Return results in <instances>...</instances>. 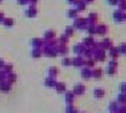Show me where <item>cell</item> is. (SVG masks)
I'll return each instance as SVG.
<instances>
[{
	"label": "cell",
	"mask_w": 126,
	"mask_h": 113,
	"mask_svg": "<svg viewBox=\"0 0 126 113\" xmlns=\"http://www.w3.org/2000/svg\"><path fill=\"white\" fill-rule=\"evenodd\" d=\"M67 43H68V36L66 34L61 35V36L59 37V39H58V44H64V45H66Z\"/></svg>",
	"instance_id": "cell-24"
},
{
	"label": "cell",
	"mask_w": 126,
	"mask_h": 113,
	"mask_svg": "<svg viewBox=\"0 0 126 113\" xmlns=\"http://www.w3.org/2000/svg\"><path fill=\"white\" fill-rule=\"evenodd\" d=\"M37 9H36V6L35 5H31L29 9H27L25 11V15L27 17H30V18H34V17H36L37 16Z\"/></svg>",
	"instance_id": "cell-8"
},
{
	"label": "cell",
	"mask_w": 126,
	"mask_h": 113,
	"mask_svg": "<svg viewBox=\"0 0 126 113\" xmlns=\"http://www.w3.org/2000/svg\"><path fill=\"white\" fill-rule=\"evenodd\" d=\"M120 49L119 47H115V46H112V47L109 48V56L112 58V59H117L118 57H119L120 54Z\"/></svg>",
	"instance_id": "cell-15"
},
{
	"label": "cell",
	"mask_w": 126,
	"mask_h": 113,
	"mask_svg": "<svg viewBox=\"0 0 126 113\" xmlns=\"http://www.w3.org/2000/svg\"><path fill=\"white\" fill-rule=\"evenodd\" d=\"M83 45L85 46V47H90L94 43V39L92 37V36H89V37H86L83 39Z\"/></svg>",
	"instance_id": "cell-19"
},
{
	"label": "cell",
	"mask_w": 126,
	"mask_h": 113,
	"mask_svg": "<svg viewBox=\"0 0 126 113\" xmlns=\"http://www.w3.org/2000/svg\"><path fill=\"white\" fill-rule=\"evenodd\" d=\"M74 100H75V93L73 91L66 92V94H65V100H66V103H67L68 105H73Z\"/></svg>",
	"instance_id": "cell-17"
},
{
	"label": "cell",
	"mask_w": 126,
	"mask_h": 113,
	"mask_svg": "<svg viewBox=\"0 0 126 113\" xmlns=\"http://www.w3.org/2000/svg\"><path fill=\"white\" fill-rule=\"evenodd\" d=\"M68 1V3H70V4H75L76 5V3L79 1V0H67Z\"/></svg>",
	"instance_id": "cell-50"
},
{
	"label": "cell",
	"mask_w": 126,
	"mask_h": 113,
	"mask_svg": "<svg viewBox=\"0 0 126 113\" xmlns=\"http://www.w3.org/2000/svg\"><path fill=\"white\" fill-rule=\"evenodd\" d=\"M94 59L96 61L99 62H103L106 59V53H105V49L103 48H98L94 50Z\"/></svg>",
	"instance_id": "cell-2"
},
{
	"label": "cell",
	"mask_w": 126,
	"mask_h": 113,
	"mask_svg": "<svg viewBox=\"0 0 126 113\" xmlns=\"http://www.w3.org/2000/svg\"><path fill=\"white\" fill-rule=\"evenodd\" d=\"M6 79L12 84V83H14V82L17 81V75H15V73H13V72H10V73L6 75Z\"/></svg>",
	"instance_id": "cell-30"
},
{
	"label": "cell",
	"mask_w": 126,
	"mask_h": 113,
	"mask_svg": "<svg viewBox=\"0 0 126 113\" xmlns=\"http://www.w3.org/2000/svg\"><path fill=\"white\" fill-rule=\"evenodd\" d=\"M62 65L63 66H69V65H72V59H70V58H63Z\"/></svg>",
	"instance_id": "cell-40"
},
{
	"label": "cell",
	"mask_w": 126,
	"mask_h": 113,
	"mask_svg": "<svg viewBox=\"0 0 126 113\" xmlns=\"http://www.w3.org/2000/svg\"><path fill=\"white\" fill-rule=\"evenodd\" d=\"M87 20H88L89 24H94V23L98 21V14H97V13H90V14L88 15Z\"/></svg>",
	"instance_id": "cell-22"
},
{
	"label": "cell",
	"mask_w": 126,
	"mask_h": 113,
	"mask_svg": "<svg viewBox=\"0 0 126 113\" xmlns=\"http://www.w3.org/2000/svg\"><path fill=\"white\" fill-rule=\"evenodd\" d=\"M67 16L69 18H77V16H78V10L77 9H70V10H68Z\"/></svg>",
	"instance_id": "cell-34"
},
{
	"label": "cell",
	"mask_w": 126,
	"mask_h": 113,
	"mask_svg": "<svg viewBox=\"0 0 126 113\" xmlns=\"http://www.w3.org/2000/svg\"><path fill=\"white\" fill-rule=\"evenodd\" d=\"M101 44H102V48L103 49H109L110 47H112V41H111V39H109V38L103 39Z\"/></svg>",
	"instance_id": "cell-14"
},
{
	"label": "cell",
	"mask_w": 126,
	"mask_h": 113,
	"mask_svg": "<svg viewBox=\"0 0 126 113\" xmlns=\"http://www.w3.org/2000/svg\"><path fill=\"white\" fill-rule=\"evenodd\" d=\"M124 1H126V0H118V3L119 2H124Z\"/></svg>",
	"instance_id": "cell-54"
},
{
	"label": "cell",
	"mask_w": 126,
	"mask_h": 113,
	"mask_svg": "<svg viewBox=\"0 0 126 113\" xmlns=\"http://www.w3.org/2000/svg\"><path fill=\"white\" fill-rule=\"evenodd\" d=\"M55 49H56V51H57L58 54H62V56H64V54H66L68 52L67 46L64 45V44H58L56 47H55Z\"/></svg>",
	"instance_id": "cell-6"
},
{
	"label": "cell",
	"mask_w": 126,
	"mask_h": 113,
	"mask_svg": "<svg viewBox=\"0 0 126 113\" xmlns=\"http://www.w3.org/2000/svg\"><path fill=\"white\" fill-rule=\"evenodd\" d=\"M18 3L21 4V5H25V4L29 3V0H18Z\"/></svg>",
	"instance_id": "cell-47"
},
{
	"label": "cell",
	"mask_w": 126,
	"mask_h": 113,
	"mask_svg": "<svg viewBox=\"0 0 126 113\" xmlns=\"http://www.w3.org/2000/svg\"><path fill=\"white\" fill-rule=\"evenodd\" d=\"M88 20L87 18H76L74 20V27L80 29H86V27L88 26Z\"/></svg>",
	"instance_id": "cell-1"
},
{
	"label": "cell",
	"mask_w": 126,
	"mask_h": 113,
	"mask_svg": "<svg viewBox=\"0 0 126 113\" xmlns=\"http://www.w3.org/2000/svg\"><path fill=\"white\" fill-rule=\"evenodd\" d=\"M119 49H120V52H121V53L126 54V43L121 44V46L119 47Z\"/></svg>",
	"instance_id": "cell-45"
},
{
	"label": "cell",
	"mask_w": 126,
	"mask_h": 113,
	"mask_svg": "<svg viewBox=\"0 0 126 113\" xmlns=\"http://www.w3.org/2000/svg\"><path fill=\"white\" fill-rule=\"evenodd\" d=\"M3 65H4V61H3L2 59H0V68H2Z\"/></svg>",
	"instance_id": "cell-51"
},
{
	"label": "cell",
	"mask_w": 126,
	"mask_h": 113,
	"mask_svg": "<svg viewBox=\"0 0 126 113\" xmlns=\"http://www.w3.org/2000/svg\"><path fill=\"white\" fill-rule=\"evenodd\" d=\"M85 49H86V47L83 45V43H79V44H76V46L74 47V51H75V53H77L78 56H82V54H84Z\"/></svg>",
	"instance_id": "cell-9"
},
{
	"label": "cell",
	"mask_w": 126,
	"mask_h": 113,
	"mask_svg": "<svg viewBox=\"0 0 126 113\" xmlns=\"http://www.w3.org/2000/svg\"><path fill=\"white\" fill-rule=\"evenodd\" d=\"M117 113H126V104H123V105H121V106H119Z\"/></svg>",
	"instance_id": "cell-42"
},
{
	"label": "cell",
	"mask_w": 126,
	"mask_h": 113,
	"mask_svg": "<svg viewBox=\"0 0 126 113\" xmlns=\"http://www.w3.org/2000/svg\"><path fill=\"white\" fill-rule=\"evenodd\" d=\"M106 72H107L109 75H115V73L117 72V68L111 67V66H107V68H106Z\"/></svg>",
	"instance_id": "cell-37"
},
{
	"label": "cell",
	"mask_w": 126,
	"mask_h": 113,
	"mask_svg": "<svg viewBox=\"0 0 126 113\" xmlns=\"http://www.w3.org/2000/svg\"><path fill=\"white\" fill-rule=\"evenodd\" d=\"M86 4H87V3H86L84 0H79L76 3V9L78 10V12H82L86 9Z\"/></svg>",
	"instance_id": "cell-21"
},
{
	"label": "cell",
	"mask_w": 126,
	"mask_h": 113,
	"mask_svg": "<svg viewBox=\"0 0 126 113\" xmlns=\"http://www.w3.org/2000/svg\"><path fill=\"white\" fill-rule=\"evenodd\" d=\"M118 108H119V103L118 102H111L109 104V110L111 111V113H117Z\"/></svg>",
	"instance_id": "cell-27"
},
{
	"label": "cell",
	"mask_w": 126,
	"mask_h": 113,
	"mask_svg": "<svg viewBox=\"0 0 126 113\" xmlns=\"http://www.w3.org/2000/svg\"><path fill=\"white\" fill-rule=\"evenodd\" d=\"M11 88H12V86H11V83L9 81H3L0 83V90L3 92H9L11 90Z\"/></svg>",
	"instance_id": "cell-13"
},
{
	"label": "cell",
	"mask_w": 126,
	"mask_h": 113,
	"mask_svg": "<svg viewBox=\"0 0 126 113\" xmlns=\"http://www.w3.org/2000/svg\"><path fill=\"white\" fill-rule=\"evenodd\" d=\"M6 75L7 73L4 71V70H0V83L6 80Z\"/></svg>",
	"instance_id": "cell-41"
},
{
	"label": "cell",
	"mask_w": 126,
	"mask_h": 113,
	"mask_svg": "<svg viewBox=\"0 0 126 113\" xmlns=\"http://www.w3.org/2000/svg\"><path fill=\"white\" fill-rule=\"evenodd\" d=\"M32 45L34 47H37V48H42L43 45H44V39H40V38H34L32 40Z\"/></svg>",
	"instance_id": "cell-12"
},
{
	"label": "cell",
	"mask_w": 126,
	"mask_h": 113,
	"mask_svg": "<svg viewBox=\"0 0 126 113\" xmlns=\"http://www.w3.org/2000/svg\"><path fill=\"white\" fill-rule=\"evenodd\" d=\"M74 32H75L74 26H67V27H66V28H65V34L67 35L68 37L73 36V35H74Z\"/></svg>",
	"instance_id": "cell-36"
},
{
	"label": "cell",
	"mask_w": 126,
	"mask_h": 113,
	"mask_svg": "<svg viewBox=\"0 0 126 113\" xmlns=\"http://www.w3.org/2000/svg\"><path fill=\"white\" fill-rule=\"evenodd\" d=\"M55 88H56L57 92H63L65 91V84L63 83V82H59V83H56V85H55Z\"/></svg>",
	"instance_id": "cell-26"
},
{
	"label": "cell",
	"mask_w": 126,
	"mask_h": 113,
	"mask_svg": "<svg viewBox=\"0 0 126 113\" xmlns=\"http://www.w3.org/2000/svg\"><path fill=\"white\" fill-rule=\"evenodd\" d=\"M96 30H97V34L98 35H106L107 34V30H108V27L106 24H99L98 26H96Z\"/></svg>",
	"instance_id": "cell-11"
},
{
	"label": "cell",
	"mask_w": 126,
	"mask_h": 113,
	"mask_svg": "<svg viewBox=\"0 0 126 113\" xmlns=\"http://www.w3.org/2000/svg\"><path fill=\"white\" fill-rule=\"evenodd\" d=\"M94 97H97V99H102V97H104V96H105V91H104V89H101V88L94 89Z\"/></svg>",
	"instance_id": "cell-20"
},
{
	"label": "cell",
	"mask_w": 126,
	"mask_h": 113,
	"mask_svg": "<svg viewBox=\"0 0 126 113\" xmlns=\"http://www.w3.org/2000/svg\"><path fill=\"white\" fill-rule=\"evenodd\" d=\"M125 20H126V14H125Z\"/></svg>",
	"instance_id": "cell-55"
},
{
	"label": "cell",
	"mask_w": 126,
	"mask_h": 113,
	"mask_svg": "<svg viewBox=\"0 0 126 113\" xmlns=\"http://www.w3.org/2000/svg\"><path fill=\"white\" fill-rule=\"evenodd\" d=\"M102 75H103V70L100 67H96L92 70V76H94V79H100Z\"/></svg>",
	"instance_id": "cell-16"
},
{
	"label": "cell",
	"mask_w": 126,
	"mask_h": 113,
	"mask_svg": "<svg viewBox=\"0 0 126 113\" xmlns=\"http://www.w3.org/2000/svg\"><path fill=\"white\" fill-rule=\"evenodd\" d=\"M94 65H96V60L94 58H87V60H85V66H87V67L92 68L94 67Z\"/></svg>",
	"instance_id": "cell-29"
},
{
	"label": "cell",
	"mask_w": 126,
	"mask_h": 113,
	"mask_svg": "<svg viewBox=\"0 0 126 113\" xmlns=\"http://www.w3.org/2000/svg\"><path fill=\"white\" fill-rule=\"evenodd\" d=\"M120 89H121V91H122V92L126 93V82H125V83H122V84H121Z\"/></svg>",
	"instance_id": "cell-46"
},
{
	"label": "cell",
	"mask_w": 126,
	"mask_h": 113,
	"mask_svg": "<svg viewBox=\"0 0 126 113\" xmlns=\"http://www.w3.org/2000/svg\"><path fill=\"white\" fill-rule=\"evenodd\" d=\"M84 1H85L86 3H93V2L94 1V0H84Z\"/></svg>",
	"instance_id": "cell-53"
},
{
	"label": "cell",
	"mask_w": 126,
	"mask_h": 113,
	"mask_svg": "<svg viewBox=\"0 0 126 113\" xmlns=\"http://www.w3.org/2000/svg\"><path fill=\"white\" fill-rule=\"evenodd\" d=\"M119 10L125 12L126 11V1L124 2H119Z\"/></svg>",
	"instance_id": "cell-44"
},
{
	"label": "cell",
	"mask_w": 126,
	"mask_h": 113,
	"mask_svg": "<svg viewBox=\"0 0 126 113\" xmlns=\"http://www.w3.org/2000/svg\"><path fill=\"white\" fill-rule=\"evenodd\" d=\"M108 66H111V67H115V68H118V61L116 59H112L109 61V64Z\"/></svg>",
	"instance_id": "cell-43"
},
{
	"label": "cell",
	"mask_w": 126,
	"mask_h": 113,
	"mask_svg": "<svg viewBox=\"0 0 126 113\" xmlns=\"http://www.w3.org/2000/svg\"><path fill=\"white\" fill-rule=\"evenodd\" d=\"M94 49H93L92 47H86L85 51H84V56L86 58H93L94 57Z\"/></svg>",
	"instance_id": "cell-32"
},
{
	"label": "cell",
	"mask_w": 126,
	"mask_h": 113,
	"mask_svg": "<svg viewBox=\"0 0 126 113\" xmlns=\"http://www.w3.org/2000/svg\"><path fill=\"white\" fill-rule=\"evenodd\" d=\"M2 22H3V24L7 27H11V26L14 25V19L13 18H4Z\"/></svg>",
	"instance_id": "cell-33"
},
{
	"label": "cell",
	"mask_w": 126,
	"mask_h": 113,
	"mask_svg": "<svg viewBox=\"0 0 126 113\" xmlns=\"http://www.w3.org/2000/svg\"><path fill=\"white\" fill-rule=\"evenodd\" d=\"M3 70L6 72V73H10V72H12V70H13V65L12 64H4L3 65Z\"/></svg>",
	"instance_id": "cell-39"
},
{
	"label": "cell",
	"mask_w": 126,
	"mask_h": 113,
	"mask_svg": "<svg viewBox=\"0 0 126 113\" xmlns=\"http://www.w3.org/2000/svg\"><path fill=\"white\" fill-rule=\"evenodd\" d=\"M125 14H126L125 12L121 11V10H117L113 12L112 16L117 22H122V21H125Z\"/></svg>",
	"instance_id": "cell-4"
},
{
	"label": "cell",
	"mask_w": 126,
	"mask_h": 113,
	"mask_svg": "<svg viewBox=\"0 0 126 113\" xmlns=\"http://www.w3.org/2000/svg\"><path fill=\"white\" fill-rule=\"evenodd\" d=\"M108 3L111 5H117L118 4V0H108Z\"/></svg>",
	"instance_id": "cell-48"
},
{
	"label": "cell",
	"mask_w": 126,
	"mask_h": 113,
	"mask_svg": "<svg viewBox=\"0 0 126 113\" xmlns=\"http://www.w3.org/2000/svg\"><path fill=\"white\" fill-rule=\"evenodd\" d=\"M56 83H57L56 79H55V77H52V76L46 77L45 81H44L45 86H47V87H55V85H56Z\"/></svg>",
	"instance_id": "cell-18"
},
{
	"label": "cell",
	"mask_w": 126,
	"mask_h": 113,
	"mask_svg": "<svg viewBox=\"0 0 126 113\" xmlns=\"http://www.w3.org/2000/svg\"><path fill=\"white\" fill-rule=\"evenodd\" d=\"M86 30H87V33L89 35H94V34H97V30H96V25L94 24H88V26L86 27Z\"/></svg>",
	"instance_id": "cell-31"
},
{
	"label": "cell",
	"mask_w": 126,
	"mask_h": 113,
	"mask_svg": "<svg viewBox=\"0 0 126 113\" xmlns=\"http://www.w3.org/2000/svg\"><path fill=\"white\" fill-rule=\"evenodd\" d=\"M81 76L83 77V79H86L88 80L89 77H92V70H90L89 67H87V66H85V67H83L81 69Z\"/></svg>",
	"instance_id": "cell-10"
},
{
	"label": "cell",
	"mask_w": 126,
	"mask_h": 113,
	"mask_svg": "<svg viewBox=\"0 0 126 113\" xmlns=\"http://www.w3.org/2000/svg\"><path fill=\"white\" fill-rule=\"evenodd\" d=\"M118 102L121 104H126V93L122 92L118 95Z\"/></svg>",
	"instance_id": "cell-35"
},
{
	"label": "cell",
	"mask_w": 126,
	"mask_h": 113,
	"mask_svg": "<svg viewBox=\"0 0 126 113\" xmlns=\"http://www.w3.org/2000/svg\"><path fill=\"white\" fill-rule=\"evenodd\" d=\"M38 2V0H29V3L31 5H36Z\"/></svg>",
	"instance_id": "cell-49"
},
{
	"label": "cell",
	"mask_w": 126,
	"mask_h": 113,
	"mask_svg": "<svg viewBox=\"0 0 126 113\" xmlns=\"http://www.w3.org/2000/svg\"><path fill=\"white\" fill-rule=\"evenodd\" d=\"M85 90H86V88H85V86L83 84H78V85H76V86L74 87L73 92L75 93V94H77V95H82L85 92Z\"/></svg>",
	"instance_id": "cell-7"
},
{
	"label": "cell",
	"mask_w": 126,
	"mask_h": 113,
	"mask_svg": "<svg viewBox=\"0 0 126 113\" xmlns=\"http://www.w3.org/2000/svg\"><path fill=\"white\" fill-rule=\"evenodd\" d=\"M66 113H78V111L73 105H68V106L66 107Z\"/></svg>",
	"instance_id": "cell-38"
},
{
	"label": "cell",
	"mask_w": 126,
	"mask_h": 113,
	"mask_svg": "<svg viewBox=\"0 0 126 113\" xmlns=\"http://www.w3.org/2000/svg\"><path fill=\"white\" fill-rule=\"evenodd\" d=\"M1 2H2V0H0V3H1Z\"/></svg>",
	"instance_id": "cell-56"
},
{
	"label": "cell",
	"mask_w": 126,
	"mask_h": 113,
	"mask_svg": "<svg viewBox=\"0 0 126 113\" xmlns=\"http://www.w3.org/2000/svg\"><path fill=\"white\" fill-rule=\"evenodd\" d=\"M42 54H43L42 48H37V47H35L33 50H32V57H33V58H40Z\"/></svg>",
	"instance_id": "cell-23"
},
{
	"label": "cell",
	"mask_w": 126,
	"mask_h": 113,
	"mask_svg": "<svg viewBox=\"0 0 126 113\" xmlns=\"http://www.w3.org/2000/svg\"><path fill=\"white\" fill-rule=\"evenodd\" d=\"M42 51H43V54H45L46 57H50V58H55L58 54L55 47H49V46H43Z\"/></svg>",
	"instance_id": "cell-3"
},
{
	"label": "cell",
	"mask_w": 126,
	"mask_h": 113,
	"mask_svg": "<svg viewBox=\"0 0 126 113\" xmlns=\"http://www.w3.org/2000/svg\"><path fill=\"white\" fill-rule=\"evenodd\" d=\"M3 19H4V15H3L2 13H0V22H2Z\"/></svg>",
	"instance_id": "cell-52"
},
{
	"label": "cell",
	"mask_w": 126,
	"mask_h": 113,
	"mask_svg": "<svg viewBox=\"0 0 126 113\" xmlns=\"http://www.w3.org/2000/svg\"><path fill=\"white\" fill-rule=\"evenodd\" d=\"M56 37V32L55 30H47L44 34V39L45 40H50V39H55Z\"/></svg>",
	"instance_id": "cell-25"
},
{
	"label": "cell",
	"mask_w": 126,
	"mask_h": 113,
	"mask_svg": "<svg viewBox=\"0 0 126 113\" xmlns=\"http://www.w3.org/2000/svg\"><path fill=\"white\" fill-rule=\"evenodd\" d=\"M58 73H59V69L57 67H55V66H53V67H50L48 69V75H49V76L56 77L58 75Z\"/></svg>",
	"instance_id": "cell-28"
},
{
	"label": "cell",
	"mask_w": 126,
	"mask_h": 113,
	"mask_svg": "<svg viewBox=\"0 0 126 113\" xmlns=\"http://www.w3.org/2000/svg\"><path fill=\"white\" fill-rule=\"evenodd\" d=\"M72 65H74L75 67H82L85 65V60L84 58H82V56H78L76 58L72 59Z\"/></svg>",
	"instance_id": "cell-5"
}]
</instances>
